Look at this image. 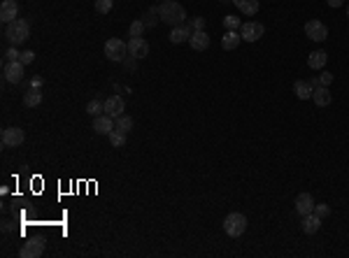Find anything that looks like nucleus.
Listing matches in <instances>:
<instances>
[{
  "mask_svg": "<svg viewBox=\"0 0 349 258\" xmlns=\"http://www.w3.org/2000/svg\"><path fill=\"white\" fill-rule=\"evenodd\" d=\"M86 112H89V116H100V114H105V103L103 100H91L89 105H86Z\"/></svg>",
  "mask_w": 349,
  "mask_h": 258,
  "instance_id": "393cba45",
  "label": "nucleus"
},
{
  "mask_svg": "<svg viewBox=\"0 0 349 258\" xmlns=\"http://www.w3.org/2000/svg\"><path fill=\"white\" fill-rule=\"evenodd\" d=\"M45 254V242L42 240H28L24 242V247L19 251V256L21 258H40Z\"/></svg>",
  "mask_w": 349,
  "mask_h": 258,
  "instance_id": "9d476101",
  "label": "nucleus"
},
{
  "mask_svg": "<svg viewBox=\"0 0 349 258\" xmlns=\"http://www.w3.org/2000/svg\"><path fill=\"white\" fill-rule=\"evenodd\" d=\"M19 61L24 63V65H30V63L35 61V53H33V52H21V56H19Z\"/></svg>",
  "mask_w": 349,
  "mask_h": 258,
  "instance_id": "473e14b6",
  "label": "nucleus"
},
{
  "mask_svg": "<svg viewBox=\"0 0 349 258\" xmlns=\"http://www.w3.org/2000/svg\"><path fill=\"white\" fill-rule=\"evenodd\" d=\"M93 130L98 135H109L112 130H114V119L107 114H100L93 119Z\"/></svg>",
  "mask_w": 349,
  "mask_h": 258,
  "instance_id": "4468645a",
  "label": "nucleus"
},
{
  "mask_svg": "<svg viewBox=\"0 0 349 258\" xmlns=\"http://www.w3.org/2000/svg\"><path fill=\"white\" fill-rule=\"evenodd\" d=\"M5 37L12 42V47L24 45L28 37H30V24H28L26 19L12 21V24H7V28H5Z\"/></svg>",
  "mask_w": 349,
  "mask_h": 258,
  "instance_id": "f03ea898",
  "label": "nucleus"
},
{
  "mask_svg": "<svg viewBox=\"0 0 349 258\" xmlns=\"http://www.w3.org/2000/svg\"><path fill=\"white\" fill-rule=\"evenodd\" d=\"M191 33H193V28L187 26V24H182V26H175V28L170 30V42H172V45H182V42L191 40Z\"/></svg>",
  "mask_w": 349,
  "mask_h": 258,
  "instance_id": "2eb2a0df",
  "label": "nucleus"
},
{
  "mask_svg": "<svg viewBox=\"0 0 349 258\" xmlns=\"http://www.w3.org/2000/svg\"><path fill=\"white\" fill-rule=\"evenodd\" d=\"M295 212L300 214V216H305V214L314 212V200H312V193H298V198H295Z\"/></svg>",
  "mask_w": 349,
  "mask_h": 258,
  "instance_id": "ddd939ff",
  "label": "nucleus"
},
{
  "mask_svg": "<svg viewBox=\"0 0 349 258\" xmlns=\"http://www.w3.org/2000/svg\"><path fill=\"white\" fill-rule=\"evenodd\" d=\"M19 56H21V52H19L17 47H9L7 52H5V61H19Z\"/></svg>",
  "mask_w": 349,
  "mask_h": 258,
  "instance_id": "7c9ffc66",
  "label": "nucleus"
},
{
  "mask_svg": "<svg viewBox=\"0 0 349 258\" xmlns=\"http://www.w3.org/2000/svg\"><path fill=\"white\" fill-rule=\"evenodd\" d=\"M188 45H191V49H196V52H205L207 47H210V35H207L205 30H193Z\"/></svg>",
  "mask_w": 349,
  "mask_h": 258,
  "instance_id": "dca6fc26",
  "label": "nucleus"
},
{
  "mask_svg": "<svg viewBox=\"0 0 349 258\" xmlns=\"http://www.w3.org/2000/svg\"><path fill=\"white\" fill-rule=\"evenodd\" d=\"M326 61H328V53L323 52V49H317L307 56V65L312 68V70H323L326 68Z\"/></svg>",
  "mask_w": 349,
  "mask_h": 258,
  "instance_id": "f3484780",
  "label": "nucleus"
},
{
  "mask_svg": "<svg viewBox=\"0 0 349 258\" xmlns=\"http://www.w3.org/2000/svg\"><path fill=\"white\" fill-rule=\"evenodd\" d=\"M312 100H314V105L317 107H326V105H331V89L328 86H319V89H314L312 91Z\"/></svg>",
  "mask_w": 349,
  "mask_h": 258,
  "instance_id": "6ab92c4d",
  "label": "nucleus"
},
{
  "mask_svg": "<svg viewBox=\"0 0 349 258\" xmlns=\"http://www.w3.org/2000/svg\"><path fill=\"white\" fill-rule=\"evenodd\" d=\"M310 86H312V91L319 89V86H322V84H319V77H312V79H310Z\"/></svg>",
  "mask_w": 349,
  "mask_h": 258,
  "instance_id": "58836bf2",
  "label": "nucleus"
},
{
  "mask_svg": "<svg viewBox=\"0 0 349 258\" xmlns=\"http://www.w3.org/2000/svg\"><path fill=\"white\" fill-rule=\"evenodd\" d=\"M126 53H128V45H126L124 40L112 37V40H107V42H105V56H107V61L124 63L126 61Z\"/></svg>",
  "mask_w": 349,
  "mask_h": 258,
  "instance_id": "20e7f679",
  "label": "nucleus"
},
{
  "mask_svg": "<svg viewBox=\"0 0 349 258\" xmlns=\"http://www.w3.org/2000/svg\"><path fill=\"white\" fill-rule=\"evenodd\" d=\"M17 17H19L17 0H2V5H0V19L5 24H12V21H17Z\"/></svg>",
  "mask_w": 349,
  "mask_h": 258,
  "instance_id": "f8f14e48",
  "label": "nucleus"
},
{
  "mask_svg": "<svg viewBox=\"0 0 349 258\" xmlns=\"http://www.w3.org/2000/svg\"><path fill=\"white\" fill-rule=\"evenodd\" d=\"M24 140H26V133L17 126H9L2 130V147H21Z\"/></svg>",
  "mask_w": 349,
  "mask_h": 258,
  "instance_id": "6e6552de",
  "label": "nucleus"
},
{
  "mask_svg": "<svg viewBox=\"0 0 349 258\" xmlns=\"http://www.w3.org/2000/svg\"><path fill=\"white\" fill-rule=\"evenodd\" d=\"M305 35L314 40V42H323L326 37H328V28L326 24H322L319 19H310L307 24H305Z\"/></svg>",
  "mask_w": 349,
  "mask_h": 258,
  "instance_id": "39448f33",
  "label": "nucleus"
},
{
  "mask_svg": "<svg viewBox=\"0 0 349 258\" xmlns=\"http://www.w3.org/2000/svg\"><path fill=\"white\" fill-rule=\"evenodd\" d=\"M314 214H317V216H322V219H323V216H328V214H331V207H328V205H323V203H322V205H314Z\"/></svg>",
  "mask_w": 349,
  "mask_h": 258,
  "instance_id": "2f4dec72",
  "label": "nucleus"
},
{
  "mask_svg": "<svg viewBox=\"0 0 349 258\" xmlns=\"http://www.w3.org/2000/svg\"><path fill=\"white\" fill-rule=\"evenodd\" d=\"M107 137H109V142H112V147H114V149H121V147L126 144V135L119 133V130H112Z\"/></svg>",
  "mask_w": 349,
  "mask_h": 258,
  "instance_id": "bb28decb",
  "label": "nucleus"
},
{
  "mask_svg": "<svg viewBox=\"0 0 349 258\" xmlns=\"http://www.w3.org/2000/svg\"><path fill=\"white\" fill-rule=\"evenodd\" d=\"M347 19H349V7H347Z\"/></svg>",
  "mask_w": 349,
  "mask_h": 258,
  "instance_id": "ea45409f",
  "label": "nucleus"
},
{
  "mask_svg": "<svg viewBox=\"0 0 349 258\" xmlns=\"http://www.w3.org/2000/svg\"><path fill=\"white\" fill-rule=\"evenodd\" d=\"M112 2L114 0H96V12L98 14H107L109 9H112Z\"/></svg>",
  "mask_w": 349,
  "mask_h": 258,
  "instance_id": "c756f323",
  "label": "nucleus"
},
{
  "mask_svg": "<svg viewBox=\"0 0 349 258\" xmlns=\"http://www.w3.org/2000/svg\"><path fill=\"white\" fill-rule=\"evenodd\" d=\"M142 21H144V26H147V28H154V26H156V24L161 21V14H159V7H152V9H149V12H147V17H144Z\"/></svg>",
  "mask_w": 349,
  "mask_h": 258,
  "instance_id": "a878e982",
  "label": "nucleus"
},
{
  "mask_svg": "<svg viewBox=\"0 0 349 258\" xmlns=\"http://www.w3.org/2000/svg\"><path fill=\"white\" fill-rule=\"evenodd\" d=\"M326 2H328V7H342L345 0H326Z\"/></svg>",
  "mask_w": 349,
  "mask_h": 258,
  "instance_id": "4c0bfd02",
  "label": "nucleus"
},
{
  "mask_svg": "<svg viewBox=\"0 0 349 258\" xmlns=\"http://www.w3.org/2000/svg\"><path fill=\"white\" fill-rule=\"evenodd\" d=\"M40 103H42V91L30 89V86H28V91L24 93V105L26 107H37Z\"/></svg>",
  "mask_w": 349,
  "mask_h": 258,
  "instance_id": "b1692460",
  "label": "nucleus"
},
{
  "mask_svg": "<svg viewBox=\"0 0 349 258\" xmlns=\"http://www.w3.org/2000/svg\"><path fill=\"white\" fill-rule=\"evenodd\" d=\"M319 228H322V216H317L314 212L305 214L303 216V231L307 232V235H314V232H319Z\"/></svg>",
  "mask_w": 349,
  "mask_h": 258,
  "instance_id": "a211bd4d",
  "label": "nucleus"
},
{
  "mask_svg": "<svg viewBox=\"0 0 349 258\" xmlns=\"http://www.w3.org/2000/svg\"><path fill=\"white\" fill-rule=\"evenodd\" d=\"M144 21H133V24H131V28H128V35L131 37H142L144 35Z\"/></svg>",
  "mask_w": 349,
  "mask_h": 258,
  "instance_id": "cd10ccee",
  "label": "nucleus"
},
{
  "mask_svg": "<svg viewBox=\"0 0 349 258\" xmlns=\"http://www.w3.org/2000/svg\"><path fill=\"white\" fill-rule=\"evenodd\" d=\"M263 33H266V28L259 21H247V24L240 26V37L244 42H256V40L263 37Z\"/></svg>",
  "mask_w": 349,
  "mask_h": 258,
  "instance_id": "423d86ee",
  "label": "nucleus"
},
{
  "mask_svg": "<svg viewBox=\"0 0 349 258\" xmlns=\"http://www.w3.org/2000/svg\"><path fill=\"white\" fill-rule=\"evenodd\" d=\"M319 84H322V86H331V84H333V75H331V72H322V75H319Z\"/></svg>",
  "mask_w": 349,
  "mask_h": 258,
  "instance_id": "72a5a7b5",
  "label": "nucleus"
},
{
  "mask_svg": "<svg viewBox=\"0 0 349 258\" xmlns=\"http://www.w3.org/2000/svg\"><path fill=\"white\" fill-rule=\"evenodd\" d=\"M114 130H119V133H124L128 135L131 130H133V119L128 114H121V116H116L114 119Z\"/></svg>",
  "mask_w": 349,
  "mask_h": 258,
  "instance_id": "5701e85b",
  "label": "nucleus"
},
{
  "mask_svg": "<svg viewBox=\"0 0 349 258\" xmlns=\"http://www.w3.org/2000/svg\"><path fill=\"white\" fill-rule=\"evenodd\" d=\"M135 61H137V58L128 56V61H124V68H126V70H135Z\"/></svg>",
  "mask_w": 349,
  "mask_h": 258,
  "instance_id": "e433bc0d",
  "label": "nucleus"
},
{
  "mask_svg": "<svg viewBox=\"0 0 349 258\" xmlns=\"http://www.w3.org/2000/svg\"><path fill=\"white\" fill-rule=\"evenodd\" d=\"M224 26H226V30H238L242 24H240V19H238V17L228 14V17H224Z\"/></svg>",
  "mask_w": 349,
  "mask_h": 258,
  "instance_id": "c85d7f7f",
  "label": "nucleus"
},
{
  "mask_svg": "<svg viewBox=\"0 0 349 258\" xmlns=\"http://www.w3.org/2000/svg\"><path fill=\"white\" fill-rule=\"evenodd\" d=\"M105 114L112 116V119L126 114V103H124V98H121V96H109V98L105 100Z\"/></svg>",
  "mask_w": 349,
  "mask_h": 258,
  "instance_id": "9b49d317",
  "label": "nucleus"
},
{
  "mask_svg": "<svg viewBox=\"0 0 349 258\" xmlns=\"http://www.w3.org/2000/svg\"><path fill=\"white\" fill-rule=\"evenodd\" d=\"M128 56H133L137 61H142L149 56V45H147V40L144 37H131L128 40Z\"/></svg>",
  "mask_w": 349,
  "mask_h": 258,
  "instance_id": "1a4fd4ad",
  "label": "nucleus"
},
{
  "mask_svg": "<svg viewBox=\"0 0 349 258\" xmlns=\"http://www.w3.org/2000/svg\"><path fill=\"white\" fill-rule=\"evenodd\" d=\"M242 37L238 35V30H228L224 37H221V47H224L226 52H233V49H238Z\"/></svg>",
  "mask_w": 349,
  "mask_h": 258,
  "instance_id": "4be33fe9",
  "label": "nucleus"
},
{
  "mask_svg": "<svg viewBox=\"0 0 349 258\" xmlns=\"http://www.w3.org/2000/svg\"><path fill=\"white\" fill-rule=\"evenodd\" d=\"M231 2H235L238 5V9H240L244 17H254L256 12H259V0H231Z\"/></svg>",
  "mask_w": 349,
  "mask_h": 258,
  "instance_id": "aec40b11",
  "label": "nucleus"
},
{
  "mask_svg": "<svg viewBox=\"0 0 349 258\" xmlns=\"http://www.w3.org/2000/svg\"><path fill=\"white\" fill-rule=\"evenodd\" d=\"M191 28H193V30H205V19L196 17L193 21H191Z\"/></svg>",
  "mask_w": 349,
  "mask_h": 258,
  "instance_id": "f704fd0d",
  "label": "nucleus"
},
{
  "mask_svg": "<svg viewBox=\"0 0 349 258\" xmlns=\"http://www.w3.org/2000/svg\"><path fill=\"white\" fill-rule=\"evenodd\" d=\"M42 84H45L42 77H33V79H30V89H42Z\"/></svg>",
  "mask_w": 349,
  "mask_h": 258,
  "instance_id": "c9c22d12",
  "label": "nucleus"
},
{
  "mask_svg": "<svg viewBox=\"0 0 349 258\" xmlns=\"http://www.w3.org/2000/svg\"><path fill=\"white\" fill-rule=\"evenodd\" d=\"M24 63L21 61H5V68H2V75H5V81L9 84H19L24 79Z\"/></svg>",
  "mask_w": 349,
  "mask_h": 258,
  "instance_id": "0eeeda50",
  "label": "nucleus"
},
{
  "mask_svg": "<svg viewBox=\"0 0 349 258\" xmlns=\"http://www.w3.org/2000/svg\"><path fill=\"white\" fill-rule=\"evenodd\" d=\"M294 93L298 96L300 100H310L312 98V86H310V81H305V79H298L294 84Z\"/></svg>",
  "mask_w": 349,
  "mask_h": 258,
  "instance_id": "412c9836",
  "label": "nucleus"
},
{
  "mask_svg": "<svg viewBox=\"0 0 349 258\" xmlns=\"http://www.w3.org/2000/svg\"><path fill=\"white\" fill-rule=\"evenodd\" d=\"M159 14H161V21L165 26H182L187 21V9L182 7L175 0H163L161 7H159Z\"/></svg>",
  "mask_w": 349,
  "mask_h": 258,
  "instance_id": "f257e3e1",
  "label": "nucleus"
},
{
  "mask_svg": "<svg viewBox=\"0 0 349 258\" xmlns=\"http://www.w3.org/2000/svg\"><path fill=\"white\" fill-rule=\"evenodd\" d=\"M224 231L228 237H242L244 235V231H247V216L240 212H231L228 216L224 219Z\"/></svg>",
  "mask_w": 349,
  "mask_h": 258,
  "instance_id": "7ed1b4c3",
  "label": "nucleus"
}]
</instances>
